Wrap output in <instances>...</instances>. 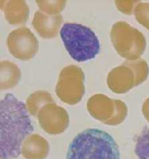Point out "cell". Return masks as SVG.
Returning <instances> with one entry per match:
<instances>
[{
    "instance_id": "4",
    "label": "cell",
    "mask_w": 149,
    "mask_h": 159,
    "mask_svg": "<svg viewBox=\"0 0 149 159\" xmlns=\"http://www.w3.org/2000/svg\"><path fill=\"white\" fill-rule=\"evenodd\" d=\"M135 153L138 159H149V129L144 128L137 137Z\"/></svg>"
},
{
    "instance_id": "3",
    "label": "cell",
    "mask_w": 149,
    "mask_h": 159,
    "mask_svg": "<svg viewBox=\"0 0 149 159\" xmlns=\"http://www.w3.org/2000/svg\"><path fill=\"white\" fill-rule=\"evenodd\" d=\"M60 36L70 56L78 62L95 58L100 52V44L96 34L81 24H64L60 30Z\"/></svg>"
},
{
    "instance_id": "2",
    "label": "cell",
    "mask_w": 149,
    "mask_h": 159,
    "mask_svg": "<svg viewBox=\"0 0 149 159\" xmlns=\"http://www.w3.org/2000/svg\"><path fill=\"white\" fill-rule=\"evenodd\" d=\"M66 159H120V154L110 134L90 128L74 138L69 146Z\"/></svg>"
},
{
    "instance_id": "1",
    "label": "cell",
    "mask_w": 149,
    "mask_h": 159,
    "mask_svg": "<svg viewBox=\"0 0 149 159\" xmlns=\"http://www.w3.org/2000/svg\"><path fill=\"white\" fill-rule=\"evenodd\" d=\"M34 131L26 105L11 93L0 102V157L13 159L21 154V145Z\"/></svg>"
}]
</instances>
